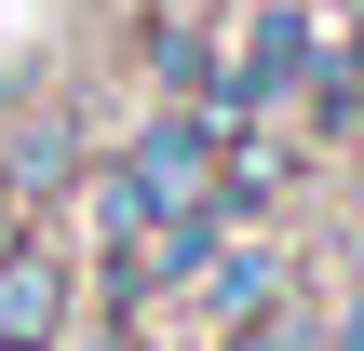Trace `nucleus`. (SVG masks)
Returning <instances> with one entry per match:
<instances>
[{"label": "nucleus", "mask_w": 364, "mask_h": 351, "mask_svg": "<svg viewBox=\"0 0 364 351\" xmlns=\"http://www.w3.org/2000/svg\"><path fill=\"white\" fill-rule=\"evenodd\" d=\"M68 351H149V325H81Z\"/></svg>", "instance_id": "nucleus-7"}, {"label": "nucleus", "mask_w": 364, "mask_h": 351, "mask_svg": "<svg viewBox=\"0 0 364 351\" xmlns=\"http://www.w3.org/2000/svg\"><path fill=\"white\" fill-rule=\"evenodd\" d=\"M338 81H351V108H364V27H351V54H338Z\"/></svg>", "instance_id": "nucleus-9"}, {"label": "nucleus", "mask_w": 364, "mask_h": 351, "mask_svg": "<svg viewBox=\"0 0 364 351\" xmlns=\"http://www.w3.org/2000/svg\"><path fill=\"white\" fill-rule=\"evenodd\" d=\"M68 176H81V135H68L54 108H41L27 135H0V189H14V203H54Z\"/></svg>", "instance_id": "nucleus-4"}, {"label": "nucleus", "mask_w": 364, "mask_h": 351, "mask_svg": "<svg viewBox=\"0 0 364 351\" xmlns=\"http://www.w3.org/2000/svg\"><path fill=\"white\" fill-rule=\"evenodd\" d=\"M351 203H364V149H351Z\"/></svg>", "instance_id": "nucleus-11"}, {"label": "nucleus", "mask_w": 364, "mask_h": 351, "mask_svg": "<svg viewBox=\"0 0 364 351\" xmlns=\"http://www.w3.org/2000/svg\"><path fill=\"white\" fill-rule=\"evenodd\" d=\"M297 68H324V41H311V14L284 0V14H257V41H243V68H230V95H216V108H230V122H243V108H284V95H297Z\"/></svg>", "instance_id": "nucleus-2"}, {"label": "nucleus", "mask_w": 364, "mask_h": 351, "mask_svg": "<svg viewBox=\"0 0 364 351\" xmlns=\"http://www.w3.org/2000/svg\"><path fill=\"white\" fill-rule=\"evenodd\" d=\"M14 243H27V203H14V189H0V257H14Z\"/></svg>", "instance_id": "nucleus-8"}, {"label": "nucleus", "mask_w": 364, "mask_h": 351, "mask_svg": "<svg viewBox=\"0 0 364 351\" xmlns=\"http://www.w3.org/2000/svg\"><path fill=\"white\" fill-rule=\"evenodd\" d=\"M230 351H311V325L297 311H257V325H230Z\"/></svg>", "instance_id": "nucleus-5"}, {"label": "nucleus", "mask_w": 364, "mask_h": 351, "mask_svg": "<svg viewBox=\"0 0 364 351\" xmlns=\"http://www.w3.org/2000/svg\"><path fill=\"white\" fill-rule=\"evenodd\" d=\"M351 284H364V203H351Z\"/></svg>", "instance_id": "nucleus-10"}, {"label": "nucleus", "mask_w": 364, "mask_h": 351, "mask_svg": "<svg viewBox=\"0 0 364 351\" xmlns=\"http://www.w3.org/2000/svg\"><path fill=\"white\" fill-rule=\"evenodd\" d=\"M324 351H364V284H338V298H324Z\"/></svg>", "instance_id": "nucleus-6"}, {"label": "nucleus", "mask_w": 364, "mask_h": 351, "mask_svg": "<svg viewBox=\"0 0 364 351\" xmlns=\"http://www.w3.org/2000/svg\"><path fill=\"white\" fill-rule=\"evenodd\" d=\"M68 338H81L68 257H54V243H14V257H0V351H68Z\"/></svg>", "instance_id": "nucleus-1"}, {"label": "nucleus", "mask_w": 364, "mask_h": 351, "mask_svg": "<svg viewBox=\"0 0 364 351\" xmlns=\"http://www.w3.org/2000/svg\"><path fill=\"white\" fill-rule=\"evenodd\" d=\"M203 311H216V325L284 311V243H257V230H243V243H216V257H203Z\"/></svg>", "instance_id": "nucleus-3"}]
</instances>
